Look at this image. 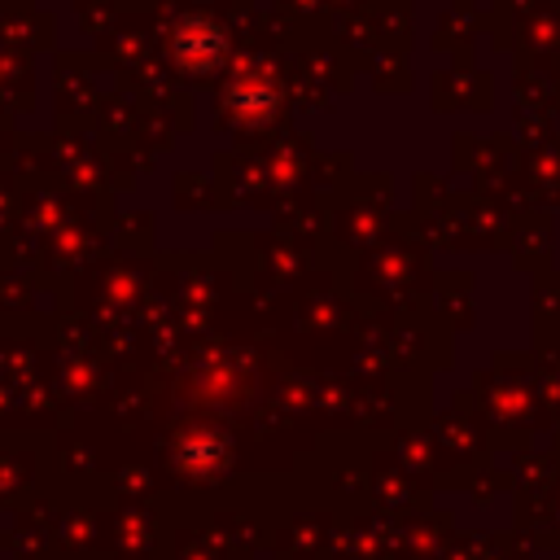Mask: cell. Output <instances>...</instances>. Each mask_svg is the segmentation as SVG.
Masks as SVG:
<instances>
[]
</instances>
